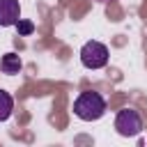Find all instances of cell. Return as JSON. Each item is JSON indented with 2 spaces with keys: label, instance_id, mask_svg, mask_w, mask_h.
<instances>
[{
  "label": "cell",
  "instance_id": "5b68a950",
  "mask_svg": "<svg viewBox=\"0 0 147 147\" xmlns=\"http://www.w3.org/2000/svg\"><path fill=\"white\" fill-rule=\"evenodd\" d=\"M21 67H23V62H21V57H18L16 53H5L2 60H0V69H2V74H7V76L18 74Z\"/></svg>",
  "mask_w": 147,
  "mask_h": 147
},
{
  "label": "cell",
  "instance_id": "3957f363",
  "mask_svg": "<svg viewBox=\"0 0 147 147\" xmlns=\"http://www.w3.org/2000/svg\"><path fill=\"white\" fill-rule=\"evenodd\" d=\"M115 129H117V133L124 136V138L138 136V133L142 131V117H140V113L133 110V108H122V110L117 113V117H115Z\"/></svg>",
  "mask_w": 147,
  "mask_h": 147
},
{
  "label": "cell",
  "instance_id": "52a82bcc",
  "mask_svg": "<svg viewBox=\"0 0 147 147\" xmlns=\"http://www.w3.org/2000/svg\"><path fill=\"white\" fill-rule=\"evenodd\" d=\"M16 30H18V34H21V37H28V34H32V32H34V23H32V21H28V18H21V21L16 23Z\"/></svg>",
  "mask_w": 147,
  "mask_h": 147
},
{
  "label": "cell",
  "instance_id": "7a4b0ae2",
  "mask_svg": "<svg viewBox=\"0 0 147 147\" xmlns=\"http://www.w3.org/2000/svg\"><path fill=\"white\" fill-rule=\"evenodd\" d=\"M80 62L87 69H101L108 64V48L101 41H85L80 48Z\"/></svg>",
  "mask_w": 147,
  "mask_h": 147
},
{
  "label": "cell",
  "instance_id": "6da1fadb",
  "mask_svg": "<svg viewBox=\"0 0 147 147\" xmlns=\"http://www.w3.org/2000/svg\"><path fill=\"white\" fill-rule=\"evenodd\" d=\"M74 113L83 122H96L106 113V99L99 92H94V90L80 92L76 96V101H74Z\"/></svg>",
  "mask_w": 147,
  "mask_h": 147
},
{
  "label": "cell",
  "instance_id": "8992f818",
  "mask_svg": "<svg viewBox=\"0 0 147 147\" xmlns=\"http://www.w3.org/2000/svg\"><path fill=\"white\" fill-rule=\"evenodd\" d=\"M11 113H14V99H11L9 92H5V90L0 87V122L9 119Z\"/></svg>",
  "mask_w": 147,
  "mask_h": 147
},
{
  "label": "cell",
  "instance_id": "277c9868",
  "mask_svg": "<svg viewBox=\"0 0 147 147\" xmlns=\"http://www.w3.org/2000/svg\"><path fill=\"white\" fill-rule=\"evenodd\" d=\"M21 21V5L18 0H0V28L16 25Z\"/></svg>",
  "mask_w": 147,
  "mask_h": 147
},
{
  "label": "cell",
  "instance_id": "ba28073f",
  "mask_svg": "<svg viewBox=\"0 0 147 147\" xmlns=\"http://www.w3.org/2000/svg\"><path fill=\"white\" fill-rule=\"evenodd\" d=\"M96 2H110V0H96Z\"/></svg>",
  "mask_w": 147,
  "mask_h": 147
}]
</instances>
